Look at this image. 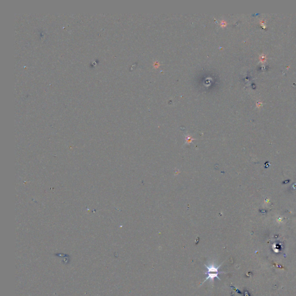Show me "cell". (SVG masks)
Here are the masks:
<instances>
[{"mask_svg": "<svg viewBox=\"0 0 296 296\" xmlns=\"http://www.w3.org/2000/svg\"><path fill=\"white\" fill-rule=\"evenodd\" d=\"M153 65V67L155 69H157V68H159L160 66V63L158 62H154Z\"/></svg>", "mask_w": 296, "mask_h": 296, "instance_id": "3957f363", "label": "cell"}, {"mask_svg": "<svg viewBox=\"0 0 296 296\" xmlns=\"http://www.w3.org/2000/svg\"><path fill=\"white\" fill-rule=\"evenodd\" d=\"M227 22L224 20H222L220 22V26L222 27H224L227 26Z\"/></svg>", "mask_w": 296, "mask_h": 296, "instance_id": "7a4b0ae2", "label": "cell"}, {"mask_svg": "<svg viewBox=\"0 0 296 296\" xmlns=\"http://www.w3.org/2000/svg\"><path fill=\"white\" fill-rule=\"evenodd\" d=\"M206 273L208 275V277H207V278L205 279V280L204 281V282H205L206 280H207L208 279H209L212 280V282H213V281H214V279H215V278H217V279H220V278H219V277H218V275H219V273ZM204 282H203V283H204Z\"/></svg>", "mask_w": 296, "mask_h": 296, "instance_id": "6da1fadb", "label": "cell"}]
</instances>
